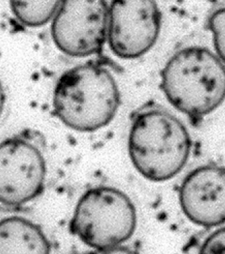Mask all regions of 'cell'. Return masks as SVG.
<instances>
[{"label":"cell","instance_id":"cell-1","mask_svg":"<svg viewBox=\"0 0 225 254\" xmlns=\"http://www.w3.org/2000/svg\"><path fill=\"white\" fill-rule=\"evenodd\" d=\"M191 149L187 128L168 109L151 104L134 116L128 151L134 167L146 179H172L187 164Z\"/></svg>","mask_w":225,"mask_h":254},{"label":"cell","instance_id":"cell-2","mask_svg":"<svg viewBox=\"0 0 225 254\" xmlns=\"http://www.w3.org/2000/svg\"><path fill=\"white\" fill-rule=\"evenodd\" d=\"M54 112L66 126L92 132L107 126L121 105V93L112 74L96 63L78 65L58 79Z\"/></svg>","mask_w":225,"mask_h":254},{"label":"cell","instance_id":"cell-3","mask_svg":"<svg viewBox=\"0 0 225 254\" xmlns=\"http://www.w3.org/2000/svg\"><path fill=\"white\" fill-rule=\"evenodd\" d=\"M161 78L168 101L191 119H201L224 101V61L208 48L190 46L177 51L165 65Z\"/></svg>","mask_w":225,"mask_h":254},{"label":"cell","instance_id":"cell-4","mask_svg":"<svg viewBox=\"0 0 225 254\" xmlns=\"http://www.w3.org/2000/svg\"><path fill=\"white\" fill-rule=\"evenodd\" d=\"M136 222L135 204L126 193L111 187H96L80 197L70 230L90 248L103 251L129 240Z\"/></svg>","mask_w":225,"mask_h":254},{"label":"cell","instance_id":"cell-5","mask_svg":"<svg viewBox=\"0 0 225 254\" xmlns=\"http://www.w3.org/2000/svg\"><path fill=\"white\" fill-rule=\"evenodd\" d=\"M108 15L109 5L103 0L61 1L51 26L52 40L72 57L99 54L108 37Z\"/></svg>","mask_w":225,"mask_h":254},{"label":"cell","instance_id":"cell-6","mask_svg":"<svg viewBox=\"0 0 225 254\" xmlns=\"http://www.w3.org/2000/svg\"><path fill=\"white\" fill-rule=\"evenodd\" d=\"M161 24L162 13L156 1H112L109 6V46L123 59L140 57L155 45Z\"/></svg>","mask_w":225,"mask_h":254},{"label":"cell","instance_id":"cell-7","mask_svg":"<svg viewBox=\"0 0 225 254\" xmlns=\"http://www.w3.org/2000/svg\"><path fill=\"white\" fill-rule=\"evenodd\" d=\"M46 164L38 146L19 137L0 142V203H27L43 190Z\"/></svg>","mask_w":225,"mask_h":254},{"label":"cell","instance_id":"cell-8","mask_svg":"<svg viewBox=\"0 0 225 254\" xmlns=\"http://www.w3.org/2000/svg\"><path fill=\"white\" fill-rule=\"evenodd\" d=\"M225 172L221 166L195 169L184 178L180 204L185 216L202 227L223 225L225 219Z\"/></svg>","mask_w":225,"mask_h":254},{"label":"cell","instance_id":"cell-9","mask_svg":"<svg viewBox=\"0 0 225 254\" xmlns=\"http://www.w3.org/2000/svg\"><path fill=\"white\" fill-rule=\"evenodd\" d=\"M0 254H50V245L40 226L8 217L0 220Z\"/></svg>","mask_w":225,"mask_h":254},{"label":"cell","instance_id":"cell-10","mask_svg":"<svg viewBox=\"0 0 225 254\" xmlns=\"http://www.w3.org/2000/svg\"><path fill=\"white\" fill-rule=\"evenodd\" d=\"M61 3L60 1H13L10 6L19 22L27 26L38 27L53 19Z\"/></svg>","mask_w":225,"mask_h":254},{"label":"cell","instance_id":"cell-11","mask_svg":"<svg viewBox=\"0 0 225 254\" xmlns=\"http://www.w3.org/2000/svg\"><path fill=\"white\" fill-rule=\"evenodd\" d=\"M206 24L213 33L216 55L225 62V2L217 3L212 7Z\"/></svg>","mask_w":225,"mask_h":254},{"label":"cell","instance_id":"cell-12","mask_svg":"<svg viewBox=\"0 0 225 254\" xmlns=\"http://www.w3.org/2000/svg\"><path fill=\"white\" fill-rule=\"evenodd\" d=\"M225 227L215 231L204 241L199 254H225Z\"/></svg>","mask_w":225,"mask_h":254},{"label":"cell","instance_id":"cell-13","mask_svg":"<svg viewBox=\"0 0 225 254\" xmlns=\"http://www.w3.org/2000/svg\"><path fill=\"white\" fill-rule=\"evenodd\" d=\"M98 254H136V252L126 247H115V248L103 250Z\"/></svg>","mask_w":225,"mask_h":254},{"label":"cell","instance_id":"cell-14","mask_svg":"<svg viewBox=\"0 0 225 254\" xmlns=\"http://www.w3.org/2000/svg\"><path fill=\"white\" fill-rule=\"evenodd\" d=\"M5 103H6V95H5L2 84L0 81V117L2 114L3 109H4Z\"/></svg>","mask_w":225,"mask_h":254}]
</instances>
